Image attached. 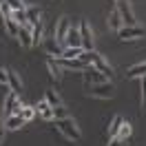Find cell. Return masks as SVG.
Segmentation results:
<instances>
[{
    "label": "cell",
    "mask_w": 146,
    "mask_h": 146,
    "mask_svg": "<svg viewBox=\"0 0 146 146\" xmlns=\"http://www.w3.org/2000/svg\"><path fill=\"white\" fill-rule=\"evenodd\" d=\"M80 38H82L84 51H93V36H91V29L86 25V20H82V25H80Z\"/></svg>",
    "instance_id": "cell-6"
},
{
    "label": "cell",
    "mask_w": 146,
    "mask_h": 146,
    "mask_svg": "<svg viewBox=\"0 0 146 146\" xmlns=\"http://www.w3.org/2000/svg\"><path fill=\"white\" fill-rule=\"evenodd\" d=\"M2 139H5V128L0 126V142H2Z\"/></svg>",
    "instance_id": "cell-33"
},
{
    "label": "cell",
    "mask_w": 146,
    "mask_h": 146,
    "mask_svg": "<svg viewBox=\"0 0 146 146\" xmlns=\"http://www.w3.org/2000/svg\"><path fill=\"white\" fill-rule=\"evenodd\" d=\"M25 13H27V22L31 25V27L38 25V22H42V20H40V9H38V7H27Z\"/></svg>",
    "instance_id": "cell-12"
},
{
    "label": "cell",
    "mask_w": 146,
    "mask_h": 146,
    "mask_svg": "<svg viewBox=\"0 0 146 146\" xmlns=\"http://www.w3.org/2000/svg\"><path fill=\"white\" fill-rule=\"evenodd\" d=\"M126 78H146V62L131 66V69H128V73H126Z\"/></svg>",
    "instance_id": "cell-14"
},
{
    "label": "cell",
    "mask_w": 146,
    "mask_h": 146,
    "mask_svg": "<svg viewBox=\"0 0 146 146\" xmlns=\"http://www.w3.org/2000/svg\"><path fill=\"white\" fill-rule=\"evenodd\" d=\"M86 93L93 98H113V84L104 82V84H86Z\"/></svg>",
    "instance_id": "cell-2"
},
{
    "label": "cell",
    "mask_w": 146,
    "mask_h": 146,
    "mask_svg": "<svg viewBox=\"0 0 146 146\" xmlns=\"http://www.w3.org/2000/svg\"><path fill=\"white\" fill-rule=\"evenodd\" d=\"M22 124H25L22 115L13 113V115H9V117H7V122H5V128H11V131H16V128H20Z\"/></svg>",
    "instance_id": "cell-11"
},
{
    "label": "cell",
    "mask_w": 146,
    "mask_h": 146,
    "mask_svg": "<svg viewBox=\"0 0 146 146\" xmlns=\"http://www.w3.org/2000/svg\"><path fill=\"white\" fill-rule=\"evenodd\" d=\"M64 44L66 46H82V38H80V29H69V33L64 38Z\"/></svg>",
    "instance_id": "cell-10"
},
{
    "label": "cell",
    "mask_w": 146,
    "mask_h": 146,
    "mask_svg": "<svg viewBox=\"0 0 146 146\" xmlns=\"http://www.w3.org/2000/svg\"><path fill=\"white\" fill-rule=\"evenodd\" d=\"M18 115H22V119L29 122V119H33V115H36V109H31V106H20Z\"/></svg>",
    "instance_id": "cell-23"
},
{
    "label": "cell",
    "mask_w": 146,
    "mask_h": 146,
    "mask_svg": "<svg viewBox=\"0 0 146 146\" xmlns=\"http://www.w3.org/2000/svg\"><path fill=\"white\" fill-rule=\"evenodd\" d=\"M84 82L91 86V84H104V82H109V80H106V75H104V73H100L95 66L89 64V66L84 69Z\"/></svg>",
    "instance_id": "cell-3"
},
{
    "label": "cell",
    "mask_w": 146,
    "mask_h": 146,
    "mask_svg": "<svg viewBox=\"0 0 146 146\" xmlns=\"http://www.w3.org/2000/svg\"><path fill=\"white\" fill-rule=\"evenodd\" d=\"M55 62L60 64V66H66V69H78V71H84L89 64L82 62L80 58H73V60H66V58H55Z\"/></svg>",
    "instance_id": "cell-7"
},
{
    "label": "cell",
    "mask_w": 146,
    "mask_h": 146,
    "mask_svg": "<svg viewBox=\"0 0 146 146\" xmlns=\"http://www.w3.org/2000/svg\"><path fill=\"white\" fill-rule=\"evenodd\" d=\"M44 100L49 102V106H60V104H62V100H60V95H58V93L55 91H51V89H49V91H44Z\"/></svg>",
    "instance_id": "cell-20"
},
{
    "label": "cell",
    "mask_w": 146,
    "mask_h": 146,
    "mask_svg": "<svg viewBox=\"0 0 146 146\" xmlns=\"http://www.w3.org/2000/svg\"><path fill=\"white\" fill-rule=\"evenodd\" d=\"M0 11H2V16H5V18H11V13H13L11 7L7 5V2H2V0H0Z\"/></svg>",
    "instance_id": "cell-29"
},
{
    "label": "cell",
    "mask_w": 146,
    "mask_h": 146,
    "mask_svg": "<svg viewBox=\"0 0 146 146\" xmlns=\"http://www.w3.org/2000/svg\"><path fill=\"white\" fill-rule=\"evenodd\" d=\"M55 126H58V131L62 133L66 139H71V142H80V137H82V133H80V128H78V124L73 122L71 117H62V119H55Z\"/></svg>",
    "instance_id": "cell-1"
},
{
    "label": "cell",
    "mask_w": 146,
    "mask_h": 146,
    "mask_svg": "<svg viewBox=\"0 0 146 146\" xmlns=\"http://www.w3.org/2000/svg\"><path fill=\"white\" fill-rule=\"evenodd\" d=\"M38 111L44 119H53V106H49V102H38Z\"/></svg>",
    "instance_id": "cell-18"
},
{
    "label": "cell",
    "mask_w": 146,
    "mask_h": 146,
    "mask_svg": "<svg viewBox=\"0 0 146 146\" xmlns=\"http://www.w3.org/2000/svg\"><path fill=\"white\" fill-rule=\"evenodd\" d=\"M117 5H128V0H115Z\"/></svg>",
    "instance_id": "cell-34"
},
{
    "label": "cell",
    "mask_w": 146,
    "mask_h": 146,
    "mask_svg": "<svg viewBox=\"0 0 146 146\" xmlns=\"http://www.w3.org/2000/svg\"><path fill=\"white\" fill-rule=\"evenodd\" d=\"M109 27L115 29V31H119V29L124 27V20H122V16H119V11H113L109 16Z\"/></svg>",
    "instance_id": "cell-15"
},
{
    "label": "cell",
    "mask_w": 146,
    "mask_h": 146,
    "mask_svg": "<svg viewBox=\"0 0 146 146\" xmlns=\"http://www.w3.org/2000/svg\"><path fill=\"white\" fill-rule=\"evenodd\" d=\"M62 117H69V113H66V109L60 104V106H55V109H53V119H62Z\"/></svg>",
    "instance_id": "cell-28"
},
{
    "label": "cell",
    "mask_w": 146,
    "mask_h": 146,
    "mask_svg": "<svg viewBox=\"0 0 146 146\" xmlns=\"http://www.w3.org/2000/svg\"><path fill=\"white\" fill-rule=\"evenodd\" d=\"M7 73H9V89L13 93H20V78H18V73L13 71V69H7Z\"/></svg>",
    "instance_id": "cell-17"
},
{
    "label": "cell",
    "mask_w": 146,
    "mask_h": 146,
    "mask_svg": "<svg viewBox=\"0 0 146 146\" xmlns=\"http://www.w3.org/2000/svg\"><path fill=\"white\" fill-rule=\"evenodd\" d=\"M2 109H5V113H7V117H9V115H13V113H18V109H20L18 93H13V91L7 93V98H5V104H2Z\"/></svg>",
    "instance_id": "cell-4"
},
{
    "label": "cell",
    "mask_w": 146,
    "mask_h": 146,
    "mask_svg": "<svg viewBox=\"0 0 146 146\" xmlns=\"http://www.w3.org/2000/svg\"><path fill=\"white\" fill-rule=\"evenodd\" d=\"M11 18L16 20L20 27H22V25H29V22H27V13H25V11H13V13H11Z\"/></svg>",
    "instance_id": "cell-25"
},
{
    "label": "cell",
    "mask_w": 146,
    "mask_h": 146,
    "mask_svg": "<svg viewBox=\"0 0 146 146\" xmlns=\"http://www.w3.org/2000/svg\"><path fill=\"white\" fill-rule=\"evenodd\" d=\"M31 25H22L20 27V33H18V38H20V44L25 46V49H31L33 46V38H31Z\"/></svg>",
    "instance_id": "cell-8"
},
{
    "label": "cell",
    "mask_w": 146,
    "mask_h": 146,
    "mask_svg": "<svg viewBox=\"0 0 146 146\" xmlns=\"http://www.w3.org/2000/svg\"><path fill=\"white\" fill-rule=\"evenodd\" d=\"M131 131H133V128H131V124H128V122H124V124L119 126V133H117V137H119V139H126V137L131 135Z\"/></svg>",
    "instance_id": "cell-27"
},
{
    "label": "cell",
    "mask_w": 146,
    "mask_h": 146,
    "mask_svg": "<svg viewBox=\"0 0 146 146\" xmlns=\"http://www.w3.org/2000/svg\"><path fill=\"white\" fill-rule=\"evenodd\" d=\"M46 66H49V71H51V78H53V80H60V78H62V69H60V64L55 62L53 58L46 62Z\"/></svg>",
    "instance_id": "cell-21"
},
{
    "label": "cell",
    "mask_w": 146,
    "mask_h": 146,
    "mask_svg": "<svg viewBox=\"0 0 146 146\" xmlns=\"http://www.w3.org/2000/svg\"><path fill=\"white\" fill-rule=\"evenodd\" d=\"M2 22H5V29H7V33H9V36L18 38V33H20V25L16 22V20H13V18H5Z\"/></svg>",
    "instance_id": "cell-13"
},
{
    "label": "cell",
    "mask_w": 146,
    "mask_h": 146,
    "mask_svg": "<svg viewBox=\"0 0 146 146\" xmlns=\"http://www.w3.org/2000/svg\"><path fill=\"white\" fill-rule=\"evenodd\" d=\"M69 20L66 18H60L58 20V27H55V42H64V38L69 33Z\"/></svg>",
    "instance_id": "cell-9"
},
{
    "label": "cell",
    "mask_w": 146,
    "mask_h": 146,
    "mask_svg": "<svg viewBox=\"0 0 146 146\" xmlns=\"http://www.w3.org/2000/svg\"><path fill=\"white\" fill-rule=\"evenodd\" d=\"M124 124V119H122V115H115L113 117V122H111V126H109V137L113 139V137H117V133H119V126Z\"/></svg>",
    "instance_id": "cell-16"
},
{
    "label": "cell",
    "mask_w": 146,
    "mask_h": 146,
    "mask_svg": "<svg viewBox=\"0 0 146 146\" xmlns=\"http://www.w3.org/2000/svg\"><path fill=\"white\" fill-rule=\"evenodd\" d=\"M2 2H7L11 7V11H25V2L22 0H2Z\"/></svg>",
    "instance_id": "cell-26"
},
{
    "label": "cell",
    "mask_w": 146,
    "mask_h": 146,
    "mask_svg": "<svg viewBox=\"0 0 146 146\" xmlns=\"http://www.w3.org/2000/svg\"><path fill=\"white\" fill-rule=\"evenodd\" d=\"M31 38H33V44H40V40H42V22L33 25V29H31Z\"/></svg>",
    "instance_id": "cell-24"
},
{
    "label": "cell",
    "mask_w": 146,
    "mask_h": 146,
    "mask_svg": "<svg viewBox=\"0 0 146 146\" xmlns=\"http://www.w3.org/2000/svg\"><path fill=\"white\" fill-rule=\"evenodd\" d=\"M0 84H2V86L9 84V73H7V69H0Z\"/></svg>",
    "instance_id": "cell-30"
},
{
    "label": "cell",
    "mask_w": 146,
    "mask_h": 146,
    "mask_svg": "<svg viewBox=\"0 0 146 146\" xmlns=\"http://www.w3.org/2000/svg\"><path fill=\"white\" fill-rule=\"evenodd\" d=\"M109 146H124V139H119V137H113Z\"/></svg>",
    "instance_id": "cell-32"
},
{
    "label": "cell",
    "mask_w": 146,
    "mask_h": 146,
    "mask_svg": "<svg viewBox=\"0 0 146 146\" xmlns=\"http://www.w3.org/2000/svg\"><path fill=\"white\" fill-rule=\"evenodd\" d=\"M117 36L122 38V40H135V38H144V29L142 27H126V25H124V27L119 29L117 31Z\"/></svg>",
    "instance_id": "cell-5"
},
{
    "label": "cell",
    "mask_w": 146,
    "mask_h": 146,
    "mask_svg": "<svg viewBox=\"0 0 146 146\" xmlns=\"http://www.w3.org/2000/svg\"><path fill=\"white\" fill-rule=\"evenodd\" d=\"M82 53H84L82 46H66V49H64V53H62V58H66V60H73V58H80Z\"/></svg>",
    "instance_id": "cell-19"
},
{
    "label": "cell",
    "mask_w": 146,
    "mask_h": 146,
    "mask_svg": "<svg viewBox=\"0 0 146 146\" xmlns=\"http://www.w3.org/2000/svg\"><path fill=\"white\" fill-rule=\"evenodd\" d=\"M142 102H144V109H146V78H142Z\"/></svg>",
    "instance_id": "cell-31"
},
{
    "label": "cell",
    "mask_w": 146,
    "mask_h": 146,
    "mask_svg": "<svg viewBox=\"0 0 146 146\" xmlns=\"http://www.w3.org/2000/svg\"><path fill=\"white\" fill-rule=\"evenodd\" d=\"M46 51H49L51 55H55V58H62V53H64V49H60L55 40H51V42H46Z\"/></svg>",
    "instance_id": "cell-22"
}]
</instances>
